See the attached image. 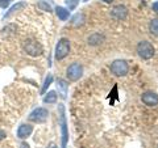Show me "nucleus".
I'll return each mask as SVG.
<instances>
[{
	"label": "nucleus",
	"mask_w": 158,
	"mask_h": 148,
	"mask_svg": "<svg viewBox=\"0 0 158 148\" xmlns=\"http://www.w3.org/2000/svg\"><path fill=\"white\" fill-rule=\"evenodd\" d=\"M46 148H58V146L56 144V143H50V144H49Z\"/></svg>",
	"instance_id": "24"
},
{
	"label": "nucleus",
	"mask_w": 158,
	"mask_h": 148,
	"mask_svg": "<svg viewBox=\"0 0 158 148\" xmlns=\"http://www.w3.org/2000/svg\"><path fill=\"white\" fill-rule=\"evenodd\" d=\"M7 138V134L4 132L3 130H0V140H3V139H6Z\"/></svg>",
	"instance_id": "22"
},
{
	"label": "nucleus",
	"mask_w": 158,
	"mask_h": 148,
	"mask_svg": "<svg viewBox=\"0 0 158 148\" xmlns=\"http://www.w3.org/2000/svg\"><path fill=\"white\" fill-rule=\"evenodd\" d=\"M142 102L148 106H157L158 105V95L156 92H145L141 97Z\"/></svg>",
	"instance_id": "9"
},
{
	"label": "nucleus",
	"mask_w": 158,
	"mask_h": 148,
	"mask_svg": "<svg viewBox=\"0 0 158 148\" xmlns=\"http://www.w3.org/2000/svg\"><path fill=\"white\" fill-rule=\"evenodd\" d=\"M44 102L45 103H56L57 102V93L56 92H48V95L44 97Z\"/></svg>",
	"instance_id": "14"
},
{
	"label": "nucleus",
	"mask_w": 158,
	"mask_h": 148,
	"mask_svg": "<svg viewBox=\"0 0 158 148\" xmlns=\"http://www.w3.org/2000/svg\"><path fill=\"white\" fill-rule=\"evenodd\" d=\"M20 148H31V147H29V144H27V143H21Z\"/></svg>",
	"instance_id": "25"
},
{
	"label": "nucleus",
	"mask_w": 158,
	"mask_h": 148,
	"mask_svg": "<svg viewBox=\"0 0 158 148\" xmlns=\"http://www.w3.org/2000/svg\"><path fill=\"white\" fill-rule=\"evenodd\" d=\"M111 16L115 20H118V21L125 20L128 16V9L124 6H116L111 9Z\"/></svg>",
	"instance_id": "8"
},
{
	"label": "nucleus",
	"mask_w": 158,
	"mask_h": 148,
	"mask_svg": "<svg viewBox=\"0 0 158 148\" xmlns=\"http://www.w3.org/2000/svg\"><path fill=\"white\" fill-rule=\"evenodd\" d=\"M59 121H61V132H62V148H66L67 142H69V132H67V122H66V115H65V106L59 105Z\"/></svg>",
	"instance_id": "2"
},
{
	"label": "nucleus",
	"mask_w": 158,
	"mask_h": 148,
	"mask_svg": "<svg viewBox=\"0 0 158 148\" xmlns=\"http://www.w3.org/2000/svg\"><path fill=\"white\" fill-rule=\"evenodd\" d=\"M32 132H33V126L23 123L17 129V138H20V139H27L28 136L32 135Z\"/></svg>",
	"instance_id": "10"
},
{
	"label": "nucleus",
	"mask_w": 158,
	"mask_h": 148,
	"mask_svg": "<svg viewBox=\"0 0 158 148\" xmlns=\"http://www.w3.org/2000/svg\"><path fill=\"white\" fill-rule=\"evenodd\" d=\"M65 2H66V6L69 8V11H74V9L78 7V4H79L81 0H65Z\"/></svg>",
	"instance_id": "19"
},
{
	"label": "nucleus",
	"mask_w": 158,
	"mask_h": 148,
	"mask_svg": "<svg viewBox=\"0 0 158 148\" xmlns=\"http://www.w3.org/2000/svg\"><path fill=\"white\" fill-rule=\"evenodd\" d=\"M53 83V76L49 73V75L46 76L45 79V83H44V85H42V89H41V95H45L46 91H48V88L50 87V84Z\"/></svg>",
	"instance_id": "17"
},
{
	"label": "nucleus",
	"mask_w": 158,
	"mask_h": 148,
	"mask_svg": "<svg viewBox=\"0 0 158 148\" xmlns=\"http://www.w3.org/2000/svg\"><path fill=\"white\" fill-rule=\"evenodd\" d=\"M153 11H156V12H158V2H156V3H153Z\"/></svg>",
	"instance_id": "23"
},
{
	"label": "nucleus",
	"mask_w": 158,
	"mask_h": 148,
	"mask_svg": "<svg viewBox=\"0 0 158 148\" xmlns=\"http://www.w3.org/2000/svg\"><path fill=\"white\" fill-rule=\"evenodd\" d=\"M102 2H104V3H112L113 0H102Z\"/></svg>",
	"instance_id": "26"
},
{
	"label": "nucleus",
	"mask_w": 158,
	"mask_h": 148,
	"mask_svg": "<svg viewBox=\"0 0 158 148\" xmlns=\"http://www.w3.org/2000/svg\"><path fill=\"white\" fill-rule=\"evenodd\" d=\"M103 41H104V38H103V36H100V34H92V36L88 38V43H90V45H99V43H102Z\"/></svg>",
	"instance_id": "15"
},
{
	"label": "nucleus",
	"mask_w": 158,
	"mask_h": 148,
	"mask_svg": "<svg viewBox=\"0 0 158 148\" xmlns=\"http://www.w3.org/2000/svg\"><path fill=\"white\" fill-rule=\"evenodd\" d=\"M38 8L41 9V11H45V12H52V6L50 4H48L45 0H41V2H38Z\"/></svg>",
	"instance_id": "18"
},
{
	"label": "nucleus",
	"mask_w": 158,
	"mask_h": 148,
	"mask_svg": "<svg viewBox=\"0 0 158 148\" xmlns=\"http://www.w3.org/2000/svg\"><path fill=\"white\" fill-rule=\"evenodd\" d=\"M66 75L71 81H77L83 75V67L79 64V63H73L71 66H69L67 71H66Z\"/></svg>",
	"instance_id": "6"
},
{
	"label": "nucleus",
	"mask_w": 158,
	"mask_h": 148,
	"mask_svg": "<svg viewBox=\"0 0 158 148\" xmlns=\"http://www.w3.org/2000/svg\"><path fill=\"white\" fill-rule=\"evenodd\" d=\"M137 54L142 59H150L154 55V47L150 42L148 41H141L137 45Z\"/></svg>",
	"instance_id": "3"
},
{
	"label": "nucleus",
	"mask_w": 158,
	"mask_h": 148,
	"mask_svg": "<svg viewBox=\"0 0 158 148\" xmlns=\"http://www.w3.org/2000/svg\"><path fill=\"white\" fill-rule=\"evenodd\" d=\"M25 7H27V2H17L16 4H13V6L8 9V12L3 16V20L9 18V17L12 16V14H15V13L19 12V11H21V9H24Z\"/></svg>",
	"instance_id": "11"
},
{
	"label": "nucleus",
	"mask_w": 158,
	"mask_h": 148,
	"mask_svg": "<svg viewBox=\"0 0 158 148\" xmlns=\"http://www.w3.org/2000/svg\"><path fill=\"white\" fill-rule=\"evenodd\" d=\"M149 30L152 34L158 36V18H153L149 24Z\"/></svg>",
	"instance_id": "16"
},
{
	"label": "nucleus",
	"mask_w": 158,
	"mask_h": 148,
	"mask_svg": "<svg viewBox=\"0 0 158 148\" xmlns=\"http://www.w3.org/2000/svg\"><path fill=\"white\" fill-rule=\"evenodd\" d=\"M83 20H85L83 14H77V16L74 17V25H75V26L82 25V24H83Z\"/></svg>",
	"instance_id": "20"
},
{
	"label": "nucleus",
	"mask_w": 158,
	"mask_h": 148,
	"mask_svg": "<svg viewBox=\"0 0 158 148\" xmlns=\"http://www.w3.org/2000/svg\"><path fill=\"white\" fill-rule=\"evenodd\" d=\"M57 88H58V91L61 92V95L62 97L65 98L66 95H67V89H69V84L65 81V80H62V79H58L57 80Z\"/></svg>",
	"instance_id": "13"
},
{
	"label": "nucleus",
	"mask_w": 158,
	"mask_h": 148,
	"mask_svg": "<svg viewBox=\"0 0 158 148\" xmlns=\"http://www.w3.org/2000/svg\"><path fill=\"white\" fill-rule=\"evenodd\" d=\"M69 53H70V41L66 38H61L56 46V53H54V58L57 60H62L65 59Z\"/></svg>",
	"instance_id": "1"
},
{
	"label": "nucleus",
	"mask_w": 158,
	"mask_h": 148,
	"mask_svg": "<svg viewBox=\"0 0 158 148\" xmlns=\"http://www.w3.org/2000/svg\"><path fill=\"white\" fill-rule=\"evenodd\" d=\"M48 115L49 113L46 109H44V107H37V109H34L31 114H29V121L32 122H36V123H44L46 119H48Z\"/></svg>",
	"instance_id": "7"
},
{
	"label": "nucleus",
	"mask_w": 158,
	"mask_h": 148,
	"mask_svg": "<svg viewBox=\"0 0 158 148\" xmlns=\"http://www.w3.org/2000/svg\"><path fill=\"white\" fill-rule=\"evenodd\" d=\"M56 13H57V16L61 21H66V20L69 18V16H70V11L66 9V8H63V7H57Z\"/></svg>",
	"instance_id": "12"
},
{
	"label": "nucleus",
	"mask_w": 158,
	"mask_h": 148,
	"mask_svg": "<svg viewBox=\"0 0 158 148\" xmlns=\"http://www.w3.org/2000/svg\"><path fill=\"white\" fill-rule=\"evenodd\" d=\"M111 71L116 76H125L129 71V67H128V63L125 60L118 59V60H115L111 64Z\"/></svg>",
	"instance_id": "5"
},
{
	"label": "nucleus",
	"mask_w": 158,
	"mask_h": 148,
	"mask_svg": "<svg viewBox=\"0 0 158 148\" xmlns=\"http://www.w3.org/2000/svg\"><path fill=\"white\" fill-rule=\"evenodd\" d=\"M12 3V0H0V8L6 9L9 7V4Z\"/></svg>",
	"instance_id": "21"
},
{
	"label": "nucleus",
	"mask_w": 158,
	"mask_h": 148,
	"mask_svg": "<svg viewBox=\"0 0 158 148\" xmlns=\"http://www.w3.org/2000/svg\"><path fill=\"white\" fill-rule=\"evenodd\" d=\"M24 50L31 56H40L42 54V46L34 39H27L24 42Z\"/></svg>",
	"instance_id": "4"
}]
</instances>
